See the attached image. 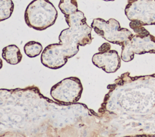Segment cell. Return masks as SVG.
<instances>
[{"label":"cell","mask_w":155,"mask_h":137,"mask_svg":"<svg viewBox=\"0 0 155 137\" xmlns=\"http://www.w3.org/2000/svg\"><path fill=\"white\" fill-rule=\"evenodd\" d=\"M58 7L64 15L73 14L78 10L76 0H60Z\"/></svg>","instance_id":"11"},{"label":"cell","mask_w":155,"mask_h":137,"mask_svg":"<svg viewBox=\"0 0 155 137\" xmlns=\"http://www.w3.org/2000/svg\"><path fill=\"white\" fill-rule=\"evenodd\" d=\"M93 63L108 73L114 72L120 66V58L115 50L99 52L93 55Z\"/></svg>","instance_id":"7"},{"label":"cell","mask_w":155,"mask_h":137,"mask_svg":"<svg viewBox=\"0 0 155 137\" xmlns=\"http://www.w3.org/2000/svg\"><path fill=\"white\" fill-rule=\"evenodd\" d=\"M130 27L136 33L140 36H147L150 34V33L143 27V25L137 21H131Z\"/></svg>","instance_id":"12"},{"label":"cell","mask_w":155,"mask_h":137,"mask_svg":"<svg viewBox=\"0 0 155 137\" xmlns=\"http://www.w3.org/2000/svg\"><path fill=\"white\" fill-rule=\"evenodd\" d=\"M2 65H3V64H2V61L1 59H0V69L2 68Z\"/></svg>","instance_id":"14"},{"label":"cell","mask_w":155,"mask_h":137,"mask_svg":"<svg viewBox=\"0 0 155 137\" xmlns=\"http://www.w3.org/2000/svg\"><path fill=\"white\" fill-rule=\"evenodd\" d=\"M125 13L131 21L155 25V0H128Z\"/></svg>","instance_id":"5"},{"label":"cell","mask_w":155,"mask_h":137,"mask_svg":"<svg viewBox=\"0 0 155 137\" xmlns=\"http://www.w3.org/2000/svg\"><path fill=\"white\" fill-rule=\"evenodd\" d=\"M122 48L121 58L125 62L133 60L134 53H155V36L150 34L147 36L133 35L122 45Z\"/></svg>","instance_id":"6"},{"label":"cell","mask_w":155,"mask_h":137,"mask_svg":"<svg viewBox=\"0 0 155 137\" xmlns=\"http://www.w3.org/2000/svg\"><path fill=\"white\" fill-rule=\"evenodd\" d=\"M58 11L49 0H33L24 13L26 24L41 31L53 25L57 19Z\"/></svg>","instance_id":"2"},{"label":"cell","mask_w":155,"mask_h":137,"mask_svg":"<svg viewBox=\"0 0 155 137\" xmlns=\"http://www.w3.org/2000/svg\"><path fill=\"white\" fill-rule=\"evenodd\" d=\"M69 27L63 30L59 36V43L47 46L41 54V63L46 67L57 69L67 62L68 59L74 56L79 51V45L90 44L93 37L92 28L87 23L82 11L77 10L73 14L64 15Z\"/></svg>","instance_id":"1"},{"label":"cell","mask_w":155,"mask_h":137,"mask_svg":"<svg viewBox=\"0 0 155 137\" xmlns=\"http://www.w3.org/2000/svg\"><path fill=\"white\" fill-rule=\"evenodd\" d=\"M104 1H114V0H104Z\"/></svg>","instance_id":"15"},{"label":"cell","mask_w":155,"mask_h":137,"mask_svg":"<svg viewBox=\"0 0 155 137\" xmlns=\"http://www.w3.org/2000/svg\"><path fill=\"white\" fill-rule=\"evenodd\" d=\"M14 9L12 0H0V22L9 18Z\"/></svg>","instance_id":"10"},{"label":"cell","mask_w":155,"mask_h":137,"mask_svg":"<svg viewBox=\"0 0 155 137\" xmlns=\"http://www.w3.org/2000/svg\"><path fill=\"white\" fill-rule=\"evenodd\" d=\"M82 91L81 80L76 77H70L53 85L50 89V95L53 100L59 103L71 104L80 100Z\"/></svg>","instance_id":"4"},{"label":"cell","mask_w":155,"mask_h":137,"mask_svg":"<svg viewBox=\"0 0 155 137\" xmlns=\"http://www.w3.org/2000/svg\"><path fill=\"white\" fill-rule=\"evenodd\" d=\"M91 27L97 34L107 41L120 46L133 35L128 29L120 28L119 22L113 18L107 21L101 18L94 19Z\"/></svg>","instance_id":"3"},{"label":"cell","mask_w":155,"mask_h":137,"mask_svg":"<svg viewBox=\"0 0 155 137\" xmlns=\"http://www.w3.org/2000/svg\"><path fill=\"white\" fill-rule=\"evenodd\" d=\"M110 48H111V45L110 43H104L98 48V50L99 52H105L110 50Z\"/></svg>","instance_id":"13"},{"label":"cell","mask_w":155,"mask_h":137,"mask_svg":"<svg viewBox=\"0 0 155 137\" xmlns=\"http://www.w3.org/2000/svg\"><path fill=\"white\" fill-rule=\"evenodd\" d=\"M25 54L29 57H35L39 56L42 51L41 43L36 41H29L24 46Z\"/></svg>","instance_id":"9"},{"label":"cell","mask_w":155,"mask_h":137,"mask_svg":"<svg viewBox=\"0 0 155 137\" xmlns=\"http://www.w3.org/2000/svg\"><path fill=\"white\" fill-rule=\"evenodd\" d=\"M2 58L10 65L19 63L22 58L19 48L15 45H9L2 49Z\"/></svg>","instance_id":"8"}]
</instances>
